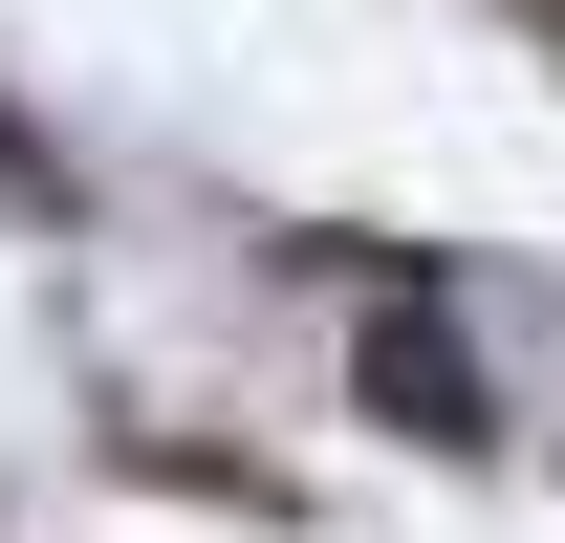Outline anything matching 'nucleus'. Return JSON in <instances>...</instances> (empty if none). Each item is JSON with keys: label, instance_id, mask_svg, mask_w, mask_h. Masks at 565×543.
Here are the masks:
<instances>
[{"label": "nucleus", "instance_id": "nucleus-1", "mask_svg": "<svg viewBox=\"0 0 565 543\" xmlns=\"http://www.w3.org/2000/svg\"><path fill=\"white\" fill-rule=\"evenodd\" d=\"M370 370H392V413H414V435H479V370L435 348V305H392V327H370Z\"/></svg>", "mask_w": 565, "mask_h": 543}]
</instances>
